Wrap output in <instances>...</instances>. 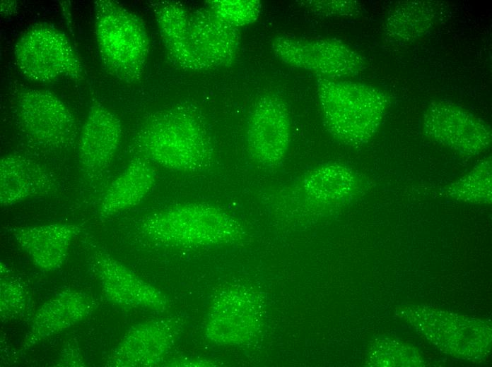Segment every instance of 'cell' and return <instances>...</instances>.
<instances>
[{"mask_svg": "<svg viewBox=\"0 0 492 367\" xmlns=\"http://www.w3.org/2000/svg\"><path fill=\"white\" fill-rule=\"evenodd\" d=\"M262 318V305L255 293L242 287H227L211 301L205 335L218 344H242L257 335Z\"/></svg>", "mask_w": 492, "mask_h": 367, "instance_id": "10", "label": "cell"}, {"mask_svg": "<svg viewBox=\"0 0 492 367\" xmlns=\"http://www.w3.org/2000/svg\"><path fill=\"white\" fill-rule=\"evenodd\" d=\"M189 37L192 47L205 70L228 67L240 48V33L207 7L189 13Z\"/></svg>", "mask_w": 492, "mask_h": 367, "instance_id": "15", "label": "cell"}, {"mask_svg": "<svg viewBox=\"0 0 492 367\" xmlns=\"http://www.w3.org/2000/svg\"><path fill=\"white\" fill-rule=\"evenodd\" d=\"M135 143L141 156L172 171H202L213 157L206 124L197 112L187 106L151 114L142 123Z\"/></svg>", "mask_w": 492, "mask_h": 367, "instance_id": "1", "label": "cell"}, {"mask_svg": "<svg viewBox=\"0 0 492 367\" xmlns=\"http://www.w3.org/2000/svg\"><path fill=\"white\" fill-rule=\"evenodd\" d=\"M141 234L161 245L199 248L233 243L245 236L242 226L223 210L206 203H183L145 216Z\"/></svg>", "mask_w": 492, "mask_h": 367, "instance_id": "3", "label": "cell"}, {"mask_svg": "<svg viewBox=\"0 0 492 367\" xmlns=\"http://www.w3.org/2000/svg\"><path fill=\"white\" fill-rule=\"evenodd\" d=\"M93 4L96 44L105 70L123 83H138L150 48L144 22L116 1L97 0Z\"/></svg>", "mask_w": 492, "mask_h": 367, "instance_id": "4", "label": "cell"}, {"mask_svg": "<svg viewBox=\"0 0 492 367\" xmlns=\"http://www.w3.org/2000/svg\"><path fill=\"white\" fill-rule=\"evenodd\" d=\"M153 10L170 62L185 71L205 70L189 41L188 25L190 12L181 4L172 1L156 3Z\"/></svg>", "mask_w": 492, "mask_h": 367, "instance_id": "20", "label": "cell"}, {"mask_svg": "<svg viewBox=\"0 0 492 367\" xmlns=\"http://www.w3.org/2000/svg\"><path fill=\"white\" fill-rule=\"evenodd\" d=\"M92 299L75 289H64L45 301L33 314L22 349L27 350L86 319L93 311Z\"/></svg>", "mask_w": 492, "mask_h": 367, "instance_id": "17", "label": "cell"}, {"mask_svg": "<svg viewBox=\"0 0 492 367\" xmlns=\"http://www.w3.org/2000/svg\"><path fill=\"white\" fill-rule=\"evenodd\" d=\"M180 323L174 318L154 319L130 327L105 363L111 367H146L158 364L174 345Z\"/></svg>", "mask_w": 492, "mask_h": 367, "instance_id": "13", "label": "cell"}, {"mask_svg": "<svg viewBox=\"0 0 492 367\" xmlns=\"http://www.w3.org/2000/svg\"><path fill=\"white\" fill-rule=\"evenodd\" d=\"M444 4L436 1L399 2L388 13L384 37L393 45L410 44L428 35L442 20Z\"/></svg>", "mask_w": 492, "mask_h": 367, "instance_id": "21", "label": "cell"}, {"mask_svg": "<svg viewBox=\"0 0 492 367\" xmlns=\"http://www.w3.org/2000/svg\"><path fill=\"white\" fill-rule=\"evenodd\" d=\"M291 119L286 103L277 95L261 96L250 112L246 131L251 158L268 168L280 166L288 151Z\"/></svg>", "mask_w": 492, "mask_h": 367, "instance_id": "11", "label": "cell"}, {"mask_svg": "<svg viewBox=\"0 0 492 367\" xmlns=\"http://www.w3.org/2000/svg\"><path fill=\"white\" fill-rule=\"evenodd\" d=\"M13 59L20 74L32 82L83 78L82 63L69 37L47 23H35L20 35L13 48Z\"/></svg>", "mask_w": 492, "mask_h": 367, "instance_id": "5", "label": "cell"}, {"mask_svg": "<svg viewBox=\"0 0 492 367\" xmlns=\"http://www.w3.org/2000/svg\"><path fill=\"white\" fill-rule=\"evenodd\" d=\"M91 269L105 298L119 306L163 311L169 301L158 289L110 255L98 251Z\"/></svg>", "mask_w": 492, "mask_h": 367, "instance_id": "14", "label": "cell"}, {"mask_svg": "<svg viewBox=\"0 0 492 367\" xmlns=\"http://www.w3.org/2000/svg\"><path fill=\"white\" fill-rule=\"evenodd\" d=\"M271 47L283 64L318 78L347 80L366 67L365 59L359 52L336 38L305 39L280 35L273 39Z\"/></svg>", "mask_w": 492, "mask_h": 367, "instance_id": "8", "label": "cell"}, {"mask_svg": "<svg viewBox=\"0 0 492 367\" xmlns=\"http://www.w3.org/2000/svg\"><path fill=\"white\" fill-rule=\"evenodd\" d=\"M206 7L225 22L239 28L257 20L262 5L257 0H211L206 1Z\"/></svg>", "mask_w": 492, "mask_h": 367, "instance_id": "24", "label": "cell"}, {"mask_svg": "<svg viewBox=\"0 0 492 367\" xmlns=\"http://www.w3.org/2000/svg\"><path fill=\"white\" fill-rule=\"evenodd\" d=\"M316 88L326 129L350 147H361L374 137L390 104L387 92L362 83L317 78Z\"/></svg>", "mask_w": 492, "mask_h": 367, "instance_id": "2", "label": "cell"}, {"mask_svg": "<svg viewBox=\"0 0 492 367\" xmlns=\"http://www.w3.org/2000/svg\"><path fill=\"white\" fill-rule=\"evenodd\" d=\"M366 179L353 168L328 162L308 170L274 194L276 203L310 212H330L363 195Z\"/></svg>", "mask_w": 492, "mask_h": 367, "instance_id": "6", "label": "cell"}, {"mask_svg": "<svg viewBox=\"0 0 492 367\" xmlns=\"http://www.w3.org/2000/svg\"><path fill=\"white\" fill-rule=\"evenodd\" d=\"M9 231L37 267L54 271L64 263L81 227L73 224L54 223L14 227Z\"/></svg>", "mask_w": 492, "mask_h": 367, "instance_id": "18", "label": "cell"}, {"mask_svg": "<svg viewBox=\"0 0 492 367\" xmlns=\"http://www.w3.org/2000/svg\"><path fill=\"white\" fill-rule=\"evenodd\" d=\"M0 270L1 320L7 322L27 318L33 313L29 290L2 263Z\"/></svg>", "mask_w": 492, "mask_h": 367, "instance_id": "23", "label": "cell"}, {"mask_svg": "<svg viewBox=\"0 0 492 367\" xmlns=\"http://www.w3.org/2000/svg\"><path fill=\"white\" fill-rule=\"evenodd\" d=\"M300 2L311 12L323 16H353L361 9L360 4L352 0H307Z\"/></svg>", "mask_w": 492, "mask_h": 367, "instance_id": "25", "label": "cell"}, {"mask_svg": "<svg viewBox=\"0 0 492 367\" xmlns=\"http://www.w3.org/2000/svg\"><path fill=\"white\" fill-rule=\"evenodd\" d=\"M13 110L22 132L40 148L65 150L77 141L79 131L74 114L52 92L21 88L14 95Z\"/></svg>", "mask_w": 492, "mask_h": 367, "instance_id": "7", "label": "cell"}, {"mask_svg": "<svg viewBox=\"0 0 492 367\" xmlns=\"http://www.w3.org/2000/svg\"><path fill=\"white\" fill-rule=\"evenodd\" d=\"M18 3L16 1H1V14L3 16H12L16 13Z\"/></svg>", "mask_w": 492, "mask_h": 367, "instance_id": "27", "label": "cell"}, {"mask_svg": "<svg viewBox=\"0 0 492 367\" xmlns=\"http://www.w3.org/2000/svg\"><path fill=\"white\" fill-rule=\"evenodd\" d=\"M56 178L41 164L24 155L10 153L0 159V203L8 207L53 194Z\"/></svg>", "mask_w": 492, "mask_h": 367, "instance_id": "16", "label": "cell"}, {"mask_svg": "<svg viewBox=\"0 0 492 367\" xmlns=\"http://www.w3.org/2000/svg\"><path fill=\"white\" fill-rule=\"evenodd\" d=\"M169 366H213L210 360L199 359H178L168 363Z\"/></svg>", "mask_w": 492, "mask_h": 367, "instance_id": "26", "label": "cell"}, {"mask_svg": "<svg viewBox=\"0 0 492 367\" xmlns=\"http://www.w3.org/2000/svg\"><path fill=\"white\" fill-rule=\"evenodd\" d=\"M491 157H486L468 174L448 185L444 194L462 202L489 204L491 202Z\"/></svg>", "mask_w": 492, "mask_h": 367, "instance_id": "22", "label": "cell"}, {"mask_svg": "<svg viewBox=\"0 0 492 367\" xmlns=\"http://www.w3.org/2000/svg\"><path fill=\"white\" fill-rule=\"evenodd\" d=\"M421 128L426 137L464 156H476L491 144L490 126L459 104L435 100L423 114Z\"/></svg>", "mask_w": 492, "mask_h": 367, "instance_id": "9", "label": "cell"}, {"mask_svg": "<svg viewBox=\"0 0 492 367\" xmlns=\"http://www.w3.org/2000/svg\"><path fill=\"white\" fill-rule=\"evenodd\" d=\"M122 136V126L117 116L93 98L76 141L79 166L88 179H99L109 167Z\"/></svg>", "mask_w": 492, "mask_h": 367, "instance_id": "12", "label": "cell"}, {"mask_svg": "<svg viewBox=\"0 0 492 367\" xmlns=\"http://www.w3.org/2000/svg\"><path fill=\"white\" fill-rule=\"evenodd\" d=\"M156 179L151 162L141 155L134 157L104 192L98 210L100 219H108L140 204L153 188Z\"/></svg>", "mask_w": 492, "mask_h": 367, "instance_id": "19", "label": "cell"}]
</instances>
